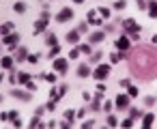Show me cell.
Instances as JSON below:
<instances>
[{
	"label": "cell",
	"mask_w": 157,
	"mask_h": 129,
	"mask_svg": "<svg viewBox=\"0 0 157 129\" xmlns=\"http://www.w3.org/2000/svg\"><path fill=\"white\" fill-rule=\"evenodd\" d=\"M131 71L140 78H153L157 75V54L151 50H138L131 56Z\"/></svg>",
	"instance_id": "obj_1"
},
{
	"label": "cell",
	"mask_w": 157,
	"mask_h": 129,
	"mask_svg": "<svg viewBox=\"0 0 157 129\" xmlns=\"http://www.w3.org/2000/svg\"><path fill=\"white\" fill-rule=\"evenodd\" d=\"M48 20H50V15H48V13H43V15H41V20H39V22H35V35H39V32H43V30H45Z\"/></svg>",
	"instance_id": "obj_2"
},
{
	"label": "cell",
	"mask_w": 157,
	"mask_h": 129,
	"mask_svg": "<svg viewBox=\"0 0 157 129\" xmlns=\"http://www.w3.org/2000/svg\"><path fill=\"white\" fill-rule=\"evenodd\" d=\"M108 73H110V67H108V65H99V67L95 69V78H97V80H105Z\"/></svg>",
	"instance_id": "obj_3"
},
{
	"label": "cell",
	"mask_w": 157,
	"mask_h": 129,
	"mask_svg": "<svg viewBox=\"0 0 157 129\" xmlns=\"http://www.w3.org/2000/svg\"><path fill=\"white\" fill-rule=\"evenodd\" d=\"M114 105H116L118 110L129 108V97H127V95H118V97H116V101H114Z\"/></svg>",
	"instance_id": "obj_4"
},
{
	"label": "cell",
	"mask_w": 157,
	"mask_h": 129,
	"mask_svg": "<svg viewBox=\"0 0 157 129\" xmlns=\"http://www.w3.org/2000/svg\"><path fill=\"white\" fill-rule=\"evenodd\" d=\"M123 28H127L131 35H138V30H140V26H138L133 20H125V22H123Z\"/></svg>",
	"instance_id": "obj_5"
},
{
	"label": "cell",
	"mask_w": 157,
	"mask_h": 129,
	"mask_svg": "<svg viewBox=\"0 0 157 129\" xmlns=\"http://www.w3.org/2000/svg\"><path fill=\"white\" fill-rule=\"evenodd\" d=\"M71 17H73V11H71L69 7H67V9H63V11L56 15V20H58V22H67V20H71Z\"/></svg>",
	"instance_id": "obj_6"
},
{
	"label": "cell",
	"mask_w": 157,
	"mask_h": 129,
	"mask_svg": "<svg viewBox=\"0 0 157 129\" xmlns=\"http://www.w3.org/2000/svg\"><path fill=\"white\" fill-rule=\"evenodd\" d=\"M52 67H54L58 73H63V71H67V60H65V58H56Z\"/></svg>",
	"instance_id": "obj_7"
},
{
	"label": "cell",
	"mask_w": 157,
	"mask_h": 129,
	"mask_svg": "<svg viewBox=\"0 0 157 129\" xmlns=\"http://www.w3.org/2000/svg\"><path fill=\"white\" fill-rule=\"evenodd\" d=\"M116 47H118L121 52H125V50L129 47V39H127V37H121V39L116 41Z\"/></svg>",
	"instance_id": "obj_8"
},
{
	"label": "cell",
	"mask_w": 157,
	"mask_h": 129,
	"mask_svg": "<svg viewBox=\"0 0 157 129\" xmlns=\"http://www.w3.org/2000/svg\"><path fill=\"white\" fill-rule=\"evenodd\" d=\"M153 125V114H144L142 116V129H151Z\"/></svg>",
	"instance_id": "obj_9"
},
{
	"label": "cell",
	"mask_w": 157,
	"mask_h": 129,
	"mask_svg": "<svg viewBox=\"0 0 157 129\" xmlns=\"http://www.w3.org/2000/svg\"><path fill=\"white\" fill-rule=\"evenodd\" d=\"M148 15L157 17V0H151V2H148Z\"/></svg>",
	"instance_id": "obj_10"
},
{
	"label": "cell",
	"mask_w": 157,
	"mask_h": 129,
	"mask_svg": "<svg viewBox=\"0 0 157 129\" xmlns=\"http://www.w3.org/2000/svg\"><path fill=\"white\" fill-rule=\"evenodd\" d=\"M0 65H2V69H11L13 67V58L11 56H5L2 60H0Z\"/></svg>",
	"instance_id": "obj_11"
},
{
	"label": "cell",
	"mask_w": 157,
	"mask_h": 129,
	"mask_svg": "<svg viewBox=\"0 0 157 129\" xmlns=\"http://www.w3.org/2000/svg\"><path fill=\"white\" fill-rule=\"evenodd\" d=\"M13 97H17V99H24V101H28V99H30V93H22V90H15V88H13Z\"/></svg>",
	"instance_id": "obj_12"
},
{
	"label": "cell",
	"mask_w": 157,
	"mask_h": 129,
	"mask_svg": "<svg viewBox=\"0 0 157 129\" xmlns=\"http://www.w3.org/2000/svg\"><path fill=\"white\" fill-rule=\"evenodd\" d=\"M17 41H20L17 35H9V37H5V43H7V45H15Z\"/></svg>",
	"instance_id": "obj_13"
},
{
	"label": "cell",
	"mask_w": 157,
	"mask_h": 129,
	"mask_svg": "<svg viewBox=\"0 0 157 129\" xmlns=\"http://www.w3.org/2000/svg\"><path fill=\"white\" fill-rule=\"evenodd\" d=\"M90 73V69H88V65H80V69H78V75H82V78H86Z\"/></svg>",
	"instance_id": "obj_14"
},
{
	"label": "cell",
	"mask_w": 157,
	"mask_h": 129,
	"mask_svg": "<svg viewBox=\"0 0 157 129\" xmlns=\"http://www.w3.org/2000/svg\"><path fill=\"white\" fill-rule=\"evenodd\" d=\"M17 80H20V84H26V86L30 84V75H28V73H20Z\"/></svg>",
	"instance_id": "obj_15"
},
{
	"label": "cell",
	"mask_w": 157,
	"mask_h": 129,
	"mask_svg": "<svg viewBox=\"0 0 157 129\" xmlns=\"http://www.w3.org/2000/svg\"><path fill=\"white\" fill-rule=\"evenodd\" d=\"M97 11H88V24H99V17L95 15Z\"/></svg>",
	"instance_id": "obj_16"
},
{
	"label": "cell",
	"mask_w": 157,
	"mask_h": 129,
	"mask_svg": "<svg viewBox=\"0 0 157 129\" xmlns=\"http://www.w3.org/2000/svg\"><path fill=\"white\" fill-rule=\"evenodd\" d=\"M105 35L103 32H95V35H90V43H97V41H101Z\"/></svg>",
	"instance_id": "obj_17"
},
{
	"label": "cell",
	"mask_w": 157,
	"mask_h": 129,
	"mask_svg": "<svg viewBox=\"0 0 157 129\" xmlns=\"http://www.w3.org/2000/svg\"><path fill=\"white\" fill-rule=\"evenodd\" d=\"M13 9H15L17 13H24V11H26V5H24V2H15V5H13Z\"/></svg>",
	"instance_id": "obj_18"
},
{
	"label": "cell",
	"mask_w": 157,
	"mask_h": 129,
	"mask_svg": "<svg viewBox=\"0 0 157 129\" xmlns=\"http://www.w3.org/2000/svg\"><path fill=\"white\" fill-rule=\"evenodd\" d=\"M78 37H80V32H69V35H67V41H69V43H75Z\"/></svg>",
	"instance_id": "obj_19"
},
{
	"label": "cell",
	"mask_w": 157,
	"mask_h": 129,
	"mask_svg": "<svg viewBox=\"0 0 157 129\" xmlns=\"http://www.w3.org/2000/svg\"><path fill=\"white\" fill-rule=\"evenodd\" d=\"M65 118H67V123H73V118H75V112H73V110H67V112H65Z\"/></svg>",
	"instance_id": "obj_20"
},
{
	"label": "cell",
	"mask_w": 157,
	"mask_h": 129,
	"mask_svg": "<svg viewBox=\"0 0 157 129\" xmlns=\"http://www.w3.org/2000/svg\"><path fill=\"white\" fill-rule=\"evenodd\" d=\"M17 58L22 60V58H28V52H26V47H20L17 50Z\"/></svg>",
	"instance_id": "obj_21"
},
{
	"label": "cell",
	"mask_w": 157,
	"mask_h": 129,
	"mask_svg": "<svg viewBox=\"0 0 157 129\" xmlns=\"http://www.w3.org/2000/svg\"><path fill=\"white\" fill-rule=\"evenodd\" d=\"M97 13H101V17H105V20L110 17V9H105V7H101V9H99Z\"/></svg>",
	"instance_id": "obj_22"
},
{
	"label": "cell",
	"mask_w": 157,
	"mask_h": 129,
	"mask_svg": "<svg viewBox=\"0 0 157 129\" xmlns=\"http://www.w3.org/2000/svg\"><path fill=\"white\" fill-rule=\"evenodd\" d=\"M58 52H60V47H58V45H54V47L50 50V58L54 60V56H58Z\"/></svg>",
	"instance_id": "obj_23"
},
{
	"label": "cell",
	"mask_w": 157,
	"mask_h": 129,
	"mask_svg": "<svg viewBox=\"0 0 157 129\" xmlns=\"http://www.w3.org/2000/svg\"><path fill=\"white\" fill-rule=\"evenodd\" d=\"M11 28H13V24H11V22H7V24H5L2 28H0V32H2V35H5V32H9Z\"/></svg>",
	"instance_id": "obj_24"
},
{
	"label": "cell",
	"mask_w": 157,
	"mask_h": 129,
	"mask_svg": "<svg viewBox=\"0 0 157 129\" xmlns=\"http://www.w3.org/2000/svg\"><path fill=\"white\" fill-rule=\"evenodd\" d=\"M114 9H125V0H116V2H114Z\"/></svg>",
	"instance_id": "obj_25"
},
{
	"label": "cell",
	"mask_w": 157,
	"mask_h": 129,
	"mask_svg": "<svg viewBox=\"0 0 157 129\" xmlns=\"http://www.w3.org/2000/svg\"><path fill=\"white\" fill-rule=\"evenodd\" d=\"M127 88H129V97H136L138 95V88L136 86H127Z\"/></svg>",
	"instance_id": "obj_26"
},
{
	"label": "cell",
	"mask_w": 157,
	"mask_h": 129,
	"mask_svg": "<svg viewBox=\"0 0 157 129\" xmlns=\"http://www.w3.org/2000/svg\"><path fill=\"white\" fill-rule=\"evenodd\" d=\"M142 114H140V110H136V108H131V118H140Z\"/></svg>",
	"instance_id": "obj_27"
},
{
	"label": "cell",
	"mask_w": 157,
	"mask_h": 129,
	"mask_svg": "<svg viewBox=\"0 0 157 129\" xmlns=\"http://www.w3.org/2000/svg\"><path fill=\"white\" fill-rule=\"evenodd\" d=\"M48 43H50V45H58V41H56V37H52V35L48 37Z\"/></svg>",
	"instance_id": "obj_28"
},
{
	"label": "cell",
	"mask_w": 157,
	"mask_h": 129,
	"mask_svg": "<svg viewBox=\"0 0 157 129\" xmlns=\"http://www.w3.org/2000/svg\"><path fill=\"white\" fill-rule=\"evenodd\" d=\"M131 123H133V118H127V120H123V127H125V129H129V127H131Z\"/></svg>",
	"instance_id": "obj_29"
},
{
	"label": "cell",
	"mask_w": 157,
	"mask_h": 129,
	"mask_svg": "<svg viewBox=\"0 0 157 129\" xmlns=\"http://www.w3.org/2000/svg\"><path fill=\"white\" fill-rule=\"evenodd\" d=\"M82 129H93V120H86V123H82Z\"/></svg>",
	"instance_id": "obj_30"
},
{
	"label": "cell",
	"mask_w": 157,
	"mask_h": 129,
	"mask_svg": "<svg viewBox=\"0 0 157 129\" xmlns=\"http://www.w3.org/2000/svg\"><path fill=\"white\" fill-rule=\"evenodd\" d=\"M80 52H84V54H90V47H88V45H80Z\"/></svg>",
	"instance_id": "obj_31"
},
{
	"label": "cell",
	"mask_w": 157,
	"mask_h": 129,
	"mask_svg": "<svg viewBox=\"0 0 157 129\" xmlns=\"http://www.w3.org/2000/svg\"><path fill=\"white\" fill-rule=\"evenodd\" d=\"M28 60H30V63H37V60H39V54H30Z\"/></svg>",
	"instance_id": "obj_32"
},
{
	"label": "cell",
	"mask_w": 157,
	"mask_h": 129,
	"mask_svg": "<svg viewBox=\"0 0 157 129\" xmlns=\"http://www.w3.org/2000/svg\"><path fill=\"white\" fill-rule=\"evenodd\" d=\"M108 125L114 127V125H116V118H114V116H108Z\"/></svg>",
	"instance_id": "obj_33"
},
{
	"label": "cell",
	"mask_w": 157,
	"mask_h": 129,
	"mask_svg": "<svg viewBox=\"0 0 157 129\" xmlns=\"http://www.w3.org/2000/svg\"><path fill=\"white\" fill-rule=\"evenodd\" d=\"M45 80H50V82H56V75H52V73H48V75H43Z\"/></svg>",
	"instance_id": "obj_34"
},
{
	"label": "cell",
	"mask_w": 157,
	"mask_h": 129,
	"mask_svg": "<svg viewBox=\"0 0 157 129\" xmlns=\"http://www.w3.org/2000/svg\"><path fill=\"white\" fill-rule=\"evenodd\" d=\"M9 120H17V112H9Z\"/></svg>",
	"instance_id": "obj_35"
},
{
	"label": "cell",
	"mask_w": 157,
	"mask_h": 129,
	"mask_svg": "<svg viewBox=\"0 0 157 129\" xmlns=\"http://www.w3.org/2000/svg\"><path fill=\"white\" fill-rule=\"evenodd\" d=\"M136 2H138V5H140V9H142V7H144V0H136Z\"/></svg>",
	"instance_id": "obj_36"
},
{
	"label": "cell",
	"mask_w": 157,
	"mask_h": 129,
	"mask_svg": "<svg viewBox=\"0 0 157 129\" xmlns=\"http://www.w3.org/2000/svg\"><path fill=\"white\" fill-rule=\"evenodd\" d=\"M73 2H78V5H82V2H84V0H73Z\"/></svg>",
	"instance_id": "obj_37"
},
{
	"label": "cell",
	"mask_w": 157,
	"mask_h": 129,
	"mask_svg": "<svg viewBox=\"0 0 157 129\" xmlns=\"http://www.w3.org/2000/svg\"><path fill=\"white\" fill-rule=\"evenodd\" d=\"M63 129H69V125H63Z\"/></svg>",
	"instance_id": "obj_38"
},
{
	"label": "cell",
	"mask_w": 157,
	"mask_h": 129,
	"mask_svg": "<svg viewBox=\"0 0 157 129\" xmlns=\"http://www.w3.org/2000/svg\"><path fill=\"white\" fill-rule=\"evenodd\" d=\"M0 82H2V75H0Z\"/></svg>",
	"instance_id": "obj_39"
}]
</instances>
